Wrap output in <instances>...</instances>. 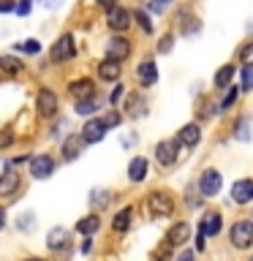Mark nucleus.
I'll return each mask as SVG.
<instances>
[{
  "label": "nucleus",
  "instance_id": "nucleus-1",
  "mask_svg": "<svg viewBox=\"0 0 253 261\" xmlns=\"http://www.w3.org/2000/svg\"><path fill=\"white\" fill-rule=\"evenodd\" d=\"M147 212H150L153 218H171L174 215V201H171L169 193L153 191L147 196Z\"/></svg>",
  "mask_w": 253,
  "mask_h": 261
},
{
  "label": "nucleus",
  "instance_id": "nucleus-2",
  "mask_svg": "<svg viewBox=\"0 0 253 261\" xmlns=\"http://www.w3.org/2000/svg\"><path fill=\"white\" fill-rule=\"evenodd\" d=\"M229 242L237 250H248L253 245V220H237V223L229 228Z\"/></svg>",
  "mask_w": 253,
  "mask_h": 261
},
{
  "label": "nucleus",
  "instance_id": "nucleus-3",
  "mask_svg": "<svg viewBox=\"0 0 253 261\" xmlns=\"http://www.w3.org/2000/svg\"><path fill=\"white\" fill-rule=\"evenodd\" d=\"M57 109H60V98H57L55 90H49V87H41L38 93H36V112H38V117H55Z\"/></svg>",
  "mask_w": 253,
  "mask_h": 261
},
{
  "label": "nucleus",
  "instance_id": "nucleus-4",
  "mask_svg": "<svg viewBox=\"0 0 253 261\" xmlns=\"http://www.w3.org/2000/svg\"><path fill=\"white\" fill-rule=\"evenodd\" d=\"M131 52H134V44H131V38H125V36H114V38L106 41V46H104L106 60H117V63L128 60Z\"/></svg>",
  "mask_w": 253,
  "mask_h": 261
},
{
  "label": "nucleus",
  "instance_id": "nucleus-5",
  "mask_svg": "<svg viewBox=\"0 0 253 261\" xmlns=\"http://www.w3.org/2000/svg\"><path fill=\"white\" fill-rule=\"evenodd\" d=\"M196 188H199L201 199H212V196H218L220 188H223V177H220L218 169H204L199 182H196Z\"/></svg>",
  "mask_w": 253,
  "mask_h": 261
},
{
  "label": "nucleus",
  "instance_id": "nucleus-6",
  "mask_svg": "<svg viewBox=\"0 0 253 261\" xmlns=\"http://www.w3.org/2000/svg\"><path fill=\"white\" fill-rule=\"evenodd\" d=\"M180 150H183V144H180L177 139H163V142L155 144V161H158L163 169H169V166L177 163Z\"/></svg>",
  "mask_w": 253,
  "mask_h": 261
},
{
  "label": "nucleus",
  "instance_id": "nucleus-7",
  "mask_svg": "<svg viewBox=\"0 0 253 261\" xmlns=\"http://www.w3.org/2000/svg\"><path fill=\"white\" fill-rule=\"evenodd\" d=\"M106 24H109V30H114V33H125L131 24H134V14L117 3L106 11Z\"/></svg>",
  "mask_w": 253,
  "mask_h": 261
},
{
  "label": "nucleus",
  "instance_id": "nucleus-8",
  "mask_svg": "<svg viewBox=\"0 0 253 261\" xmlns=\"http://www.w3.org/2000/svg\"><path fill=\"white\" fill-rule=\"evenodd\" d=\"M73 57H77L73 36H71V33H63V36L55 41V46H52V60L55 63H65V60H73Z\"/></svg>",
  "mask_w": 253,
  "mask_h": 261
},
{
  "label": "nucleus",
  "instance_id": "nucleus-9",
  "mask_svg": "<svg viewBox=\"0 0 253 261\" xmlns=\"http://www.w3.org/2000/svg\"><path fill=\"white\" fill-rule=\"evenodd\" d=\"M188 240H191V223H188V220H177V223L169 226V231H166L169 248H183Z\"/></svg>",
  "mask_w": 253,
  "mask_h": 261
},
{
  "label": "nucleus",
  "instance_id": "nucleus-10",
  "mask_svg": "<svg viewBox=\"0 0 253 261\" xmlns=\"http://www.w3.org/2000/svg\"><path fill=\"white\" fill-rule=\"evenodd\" d=\"M30 174L36 179H49L55 174V158L52 155H36V158H30Z\"/></svg>",
  "mask_w": 253,
  "mask_h": 261
},
{
  "label": "nucleus",
  "instance_id": "nucleus-11",
  "mask_svg": "<svg viewBox=\"0 0 253 261\" xmlns=\"http://www.w3.org/2000/svg\"><path fill=\"white\" fill-rule=\"evenodd\" d=\"M122 114L131 120H139V117H144L147 114V101H144V95L142 93H131L125 98V103H122Z\"/></svg>",
  "mask_w": 253,
  "mask_h": 261
},
{
  "label": "nucleus",
  "instance_id": "nucleus-12",
  "mask_svg": "<svg viewBox=\"0 0 253 261\" xmlns=\"http://www.w3.org/2000/svg\"><path fill=\"white\" fill-rule=\"evenodd\" d=\"M46 248L49 250H57L63 256V253H68L71 250V240H68V231H65L63 226H57L52 228V231L46 234Z\"/></svg>",
  "mask_w": 253,
  "mask_h": 261
},
{
  "label": "nucleus",
  "instance_id": "nucleus-13",
  "mask_svg": "<svg viewBox=\"0 0 253 261\" xmlns=\"http://www.w3.org/2000/svg\"><path fill=\"white\" fill-rule=\"evenodd\" d=\"M82 150H85V139H82V134H68L63 139V147H60V152H63V158L65 161H77Z\"/></svg>",
  "mask_w": 253,
  "mask_h": 261
},
{
  "label": "nucleus",
  "instance_id": "nucleus-14",
  "mask_svg": "<svg viewBox=\"0 0 253 261\" xmlns=\"http://www.w3.org/2000/svg\"><path fill=\"white\" fill-rule=\"evenodd\" d=\"M68 93L77 98V101H87V98H95V82L82 76V79H73L68 85Z\"/></svg>",
  "mask_w": 253,
  "mask_h": 261
},
{
  "label": "nucleus",
  "instance_id": "nucleus-15",
  "mask_svg": "<svg viewBox=\"0 0 253 261\" xmlns=\"http://www.w3.org/2000/svg\"><path fill=\"white\" fill-rule=\"evenodd\" d=\"M232 201L234 204H250L253 201V179H237L232 185Z\"/></svg>",
  "mask_w": 253,
  "mask_h": 261
},
{
  "label": "nucleus",
  "instance_id": "nucleus-16",
  "mask_svg": "<svg viewBox=\"0 0 253 261\" xmlns=\"http://www.w3.org/2000/svg\"><path fill=\"white\" fill-rule=\"evenodd\" d=\"M79 134H82V139H85V144H98L106 136V128H104L101 120H87Z\"/></svg>",
  "mask_w": 253,
  "mask_h": 261
},
{
  "label": "nucleus",
  "instance_id": "nucleus-17",
  "mask_svg": "<svg viewBox=\"0 0 253 261\" xmlns=\"http://www.w3.org/2000/svg\"><path fill=\"white\" fill-rule=\"evenodd\" d=\"M177 142L183 144V147H196L201 142V128H199V122H188V125H183L177 130Z\"/></svg>",
  "mask_w": 253,
  "mask_h": 261
},
{
  "label": "nucleus",
  "instance_id": "nucleus-18",
  "mask_svg": "<svg viewBox=\"0 0 253 261\" xmlns=\"http://www.w3.org/2000/svg\"><path fill=\"white\" fill-rule=\"evenodd\" d=\"M147 171H150V163H147L144 155L131 158V163H128V179H131V182H144Z\"/></svg>",
  "mask_w": 253,
  "mask_h": 261
},
{
  "label": "nucleus",
  "instance_id": "nucleus-19",
  "mask_svg": "<svg viewBox=\"0 0 253 261\" xmlns=\"http://www.w3.org/2000/svg\"><path fill=\"white\" fill-rule=\"evenodd\" d=\"M16 188H19V174H16L14 163H6V171L0 177V196H14Z\"/></svg>",
  "mask_w": 253,
  "mask_h": 261
},
{
  "label": "nucleus",
  "instance_id": "nucleus-20",
  "mask_svg": "<svg viewBox=\"0 0 253 261\" xmlns=\"http://www.w3.org/2000/svg\"><path fill=\"white\" fill-rule=\"evenodd\" d=\"M98 76H101V82H117L122 76V63L117 60H104L98 63Z\"/></svg>",
  "mask_w": 253,
  "mask_h": 261
},
{
  "label": "nucleus",
  "instance_id": "nucleus-21",
  "mask_svg": "<svg viewBox=\"0 0 253 261\" xmlns=\"http://www.w3.org/2000/svg\"><path fill=\"white\" fill-rule=\"evenodd\" d=\"M136 79L142 82L144 87H153L155 82H158V68H155V63H153V60H142V63H139Z\"/></svg>",
  "mask_w": 253,
  "mask_h": 261
},
{
  "label": "nucleus",
  "instance_id": "nucleus-22",
  "mask_svg": "<svg viewBox=\"0 0 253 261\" xmlns=\"http://www.w3.org/2000/svg\"><path fill=\"white\" fill-rule=\"evenodd\" d=\"M237 76V65H220V68L215 71V76H212V85H215L218 90H226V87H232V82Z\"/></svg>",
  "mask_w": 253,
  "mask_h": 261
},
{
  "label": "nucleus",
  "instance_id": "nucleus-23",
  "mask_svg": "<svg viewBox=\"0 0 253 261\" xmlns=\"http://www.w3.org/2000/svg\"><path fill=\"white\" fill-rule=\"evenodd\" d=\"M0 71H3L6 76H19L24 71V63L14 55H0Z\"/></svg>",
  "mask_w": 253,
  "mask_h": 261
},
{
  "label": "nucleus",
  "instance_id": "nucleus-24",
  "mask_svg": "<svg viewBox=\"0 0 253 261\" xmlns=\"http://www.w3.org/2000/svg\"><path fill=\"white\" fill-rule=\"evenodd\" d=\"M98 228H101V218H98L95 212H90V215L79 218V223H77V231H79V234H85V237H93Z\"/></svg>",
  "mask_w": 253,
  "mask_h": 261
},
{
  "label": "nucleus",
  "instance_id": "nucleus-25",
  "mask_svg": "<svg viewBox=\"0 0 253 261\" xmlns=\"http://www.w3.org/2000/svg\"><path fill=\"white\" fill-rule=\"evenodd\" d=\"M220 212H207L204 215V220H201V231H204V237H218L220 234Z\"/></svg>",
  "mask_w": 253,
  "mask_h": 261
},
{
  "label": "nucleus",
  "instance_id": "nucleus-26",
  "mask_svg": "<svg viewBox=\"0 0 253 261\" xmlns=\"http://www.w3.org/2000/svg\"><path fill=\"white\" fill-rule=\"evenodd\" d=\"M131 218H134V207H122L117 215H114V220H112V228L114 231H128V226H131Z\"/></svg>",
  "mask_w": 253,
  "mask_h": 261
},
{
  "label": "nucleus",
  "instance_id": "nucleus-27",
  "mask_svg": "<svg viewBox=\"0 0 253 261\" xmlns=\"http://www.w3.org/2000/svg\"><path fill=\"white\" fill-rule=\"evenodd\" d=\"M234 139L237 142H250L253 134H250V117H240L234 125Z\"/></svg>",
  "mask_w": 253,
  "mask_h": 261
},
{
  "label": "nucleus",
  "instance_id": "nucleus-28",
  "mask_svg": "<svg viewBox=\"0 0 253 261\" xmlns=\"http://www.w3.org/2000/svg\"><path fill=\"white\" fill-rule=\"evenodd\" d=\"M98 98H87V101H77V106H73V112L77 114H82V117H90V114H93L95 109H98Z\"/></svg>",
  "mask_w": 253,
  "mask_h": 261
},
{
  "label": "nucleus",
  "instance_id": "nucleus-29",
  "mask_svg": "<svg viewBox=\"0 0 253 261\" xmlns=\"http://www.w3.org/2000/svg\"><path fill=\"white\" fill-rule=\"evenodd\" d=\"M171 3L174 0H147V11H153V14H166Z\"/></svg>",
  "mask_w": 253,
  "mask_h": 261
},
{
  "label": "nucleus",
  "instance_id": "nucleus-30",
  "mask_svg": "<svg viewBox=\"0 0 253 261\" xmlns=\"http://www.w3.org/2000/svg\"><path fill=\"white\" fill-rule=\"evenodd\" d=\"M237 95H240V87H234V85H232V90L226 93V98L218 103V112H229V109H232L234 101H237Z\"/></svg>",
  "mask_w": 253,
  "mask_h": 261
},
{
  "label": "nucleus",
  "instance_id": "nucleus-31",
  "mask_svg": "<svg viewBox=\"0 0 253 261\" xmlns=\"http://www.w3.org/2000/svg\"><path fill=\"white\" fill-rule=\"evenodd\" d=\"M16 49L24 55H38L41 52V41L38 38H28V41H22V44H16Z\"/></svg>",
  "mask_w": 253,
  "mask_h": 261
},
{
  "label": "nucleus",
  "instance_id": "nucleus-32",
  "mask_svg": "<svg viewBox=\"0 0 253 261\" xmlns=\"http://www.w3.org/2000/svg\"><path fill=\"white\" fill-rule=\"evenodd\" d=\"M112 201V193L109 191H93V196H90V204H93V207H106V204Z\"/></svg>",
  "mask_w": 253,
  "mask_h": 261
},
{
  "label": "nucleus",
  "instance_id": "nucleus-33",
  "mask_svg": "<svg viewBox=\"0 0 253 261\" xmlns=\"http://www.w3.org/2000/svg\"><path fill=\"white\" fill-rule=\"evenodd\" d=\"M134 22H136L139 28H142V30L147 33V36L153 33V22H150V16H147V14L142 11V8H139V11H134Z\"/></svg>",
  "mask_w": 253,
  "mask_h": 261
},
{
  "label": "nucleus",
  "instance_id": "nucleus-34",
  "mask_svg": "<svg viewBox=\"0 0 253 261\" xmlns=\"http://www.w3.org/2000/svg\"><path fill=\"white\" fill-rule=\"evenodd\" d=\"M237 57H240V63L245 65V68H253V41H250V44H245Z\"/></svg>",
  "mask_w": 253,
  "mask_h": 261
},
{
  "label": "nucleus",
  "instance_id": "nucleus-35",
  "mask_svg": "<svg viewBox=\"0 0 253 261\" xmlns=\"http://www.w3.org/2000/svg\"><path fill=\"white\" fill-rule=\"evenodd\" d=\"M120 120H122V114H120V109H112L106 117H101V122H104V128L109 130V128H117L120 125Z\"/></svg>",
  "mask_w": 253,
  "mask_h": 261
},
{
  "label": "nucleus",
  "instance_id": "nucleus-36",
  "mask_svg": "<svg viewBox=\"0 0 253 261\" xmlns=\"http://www.w3.org/2000/svg\"><path fill=\"white\" fill-rule=\"evenodd\" d=\"M171 49H174V36L169 33V36H163V38L158 41V52H161V55H169Z\"/></svg>",
  "mask_w": 253,
  "mask_h": 261
},
{
  "label": "nucleus",
  "instance_id": "nucleus-37",
  "mask_svg": "<svg viewBox=\"0 0 253 261\" xmlns=\"http://www.w3.org/2000/svg\"><path fill=\"white\" fill-rule=\"evenodd\" d=\"M14 144V130L11 128H0V150H6V147Z\"/></svg>",
  "mask_w": 253,
  "mask_h": 261
},
{
  "label": "nucleus",
  "instance_id": "nucleus-38",
  "mask_svg": "<svg viewBox=\"0 0 253 261\" xmlns=\"http://www.w3.org/2000/svg\"><path fill=\"white\" fill-rule=\"evenodd\" d=\"M242 90H253V68L242 71Z\"/></svg>",
  "mask_w": 253,
  "mask_h": 261
},
{
  "label": "nucleus",
  "instance_id": "nucleus-39",
  "mask_svg": "<svg viewBox=\"0 0 253 261\" xmlns=\"http://www.w3.org/2000/svg\"><path fill=\"white\" fill-rule=\"evenodd\" d=\"M30 8H33V0H19V3H16V14H19V16H28Z\"/></svg>",
  "mask_w": 253,
  "mask_h": 261
},
{
  "label": "nucleus",
  "instance_id": "nucleus-40",
  "mask_svg": "<svg viewBox=\"0 0 253 261\" xmlns=\"http://www.w3.org/2000/svg\"><path fill=\"white\" fill-rule=\"evenodd\" d=\"M122 93H125V90H122V85H117V87L112 90V95H109V103H112V106H117V103H120V98H122Z\"/></svg>",
  "mask_w": 253,
  "mask_h": 261
},
{
  "label": "nucleus",
  "instance_id": "nucleus-41",
  "mask_svg": "<svg viewBox=\"0 0 253 261\" xmlns=\"http://www.w3.org/2000/svg\"><path fill=\"white\" fill-rule=\"evenodd\" d=\"M169 258H171V248H169V245H163V248L155 253V261H169Z\"/></svg>",
  "mask_w": 253,
  "mask_h": 261
},
{
  "label": "nucleus",
  "instance_id": "nucleus-42",
  "mask_svg": "<svg viewBox=\"0 0 253 261\" xmlns=\"http://www.w3.org/2000/svg\"><path fill=\"white\" fill-rule=\"evenodd\" d=\"M8 11H16L14 0H0V14H8Z\"/></svg>",
  "mask_w": 253,
  "mask_h": 261
},
{
  "label": "nucleus",
  "instance_id": "nucleus-43",
  "mask_svg": "<svg viewBox=\"0 0 253 261\" xmlns=\"http://www.w3.org/2000/svg\"><path fill=\"white\" fill-rule=\"evenodd\" d=\"M177 261H193V250H183L180 253V258Z\"/></svg>",
  "mask_w": 253,
  "mask_h": 261
},
{
  "label": "nucleus",
  "instance_id": "nucleus-44",
  "mask_svg": "<svg viewBox=\"0 0 253 261\" xmlns=\"http://www.w3.org/2000/svg\"><path fill=\"white\" fill-rule=\"evenodd\" d=\"M95 3H98V6H104V8H106V11H109V8H112V6H117V3H114V0H95Z\"/></svg>",
  "mask_w": 253,
  "mask_h": 261
},
{
  "label": "nucleus",
  "instance_id": "nucleus-45",
  "mask_svg": "<svg viewBox=\"0 0 253 261\" xmlns=\"http://www.w3.org/2000/svg\"><path fill=\"white\" fill-rule=\"evenodd\" d=\"M3 228H6V210L0 207V231H3Z\"/></svg>",
  "mask_w": 253,
  "mask_h": 261
},
{
  "label": "nucleus",
  "instance_id": "nucleus-46",
  "mask_svg": "<svg viewBox=\"0 0 253 261\" xmlns=\"http://www.w3.org/2000/svg\"><path fill=\"white\" fill-rule=\"evenodd\" d=\"M24 261H44V258H24Z\"/></svg>",
  "mask_w": 253,
  "mask_h": 261
},
{
  "label": "nucleus",
  "instance_id": "nucleus-47",
  "mask_svg": "<svg viewBox=\"0 0 253 261\" xmlns=\"http://www.w3.org/2000/svg\"><path fill=\"white\" fill-rule=\"evenodd\" d=\"M248 261H253V258H248Z\"/></svg>",
  "mask_w": 253,
  "mask_h": 261
}]
</instances>
